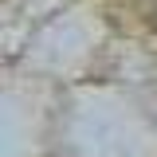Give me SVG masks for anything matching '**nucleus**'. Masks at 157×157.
Masks as SVG:
<instances>
[{
	"label": "nucleus",
	"mask_w": 157,
	"mask_h": 157,
	"mask_svg": "<svg viewBox=\"0 0 157 157\" xmlns=\"http://www.w3.org/2000/svg\"><path fill=\"white\" fill-rule=\"evenodd\" d=\"M149 16H153V24H157V0H153V4H149Z\"/></svg>",
	"instance_id": "1"
}]
</instances>
